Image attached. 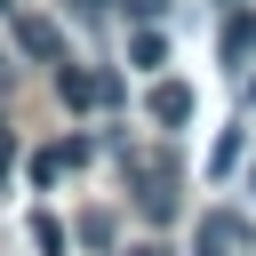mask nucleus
I'll return each mask as SVG.
<instances>
[{
    "instance_id": "nucleus-1",
    "label": "nucleus",
    "mask_w": 256,
    "mask_h": 256,
    "mask_svg": "<svg viewBox=\"0 0 256 256\" xmlns=\"http://www.w3.org/2000/svg\"><path fill=\"white\" fill-rule=\"evenodd\" d=\"M16 40H24L32 56H64V32H56L48 16H16Z\"/></svg>"
},
{
    "instance_id": "nucleus-2",
    "label": "nucleus",
    "mask_w": 256,
    "mask_h": 256,
    "mask_svg": "<svg viewBox=\"0 0 256 256\" xmlns=\"http://www.w3.org/2000/svg\"><path fill=\"white\" fill-rule=\"evenodd\" d=\"M152 120H168V128L192 120V88H184V80H160V88H152Z\"/></svg>"
},
{
    "instance_id": "nucleus-3",
    "label": "nucleus",
    "mask_w": 256,
    "mask_h": 256,
    "mask_svg": "<svg viewBox=\"0 0 256 256\" xmlns=\"http://www.w3.org/2000/svg\"><path fill=\"white\" fill-rule=\"evenodd\" d=\"M240 240H248L240 216H208V224H200V256H224V248H240Z\"/></svg>"
},
{
    "instance_id": "nucleus-4",
    "label": "nucleus",
    "mask_w": 256,
    "mask_h": 256,
    "mask_svg": "<svg viewBox=\"0 0 256 256\" xmlns=\"http://www.w3.org/2000/svg\"><path fill=\"white\" fill-rule=\"evenodd\" d=\"M248 48H256V16H232V24H224V56H232V64H240V56H248Z\"/></svg>"
},
{
    "instance_id": "nucleus-5",
    "label": "nucleus",
    "mask_w": 256,
    "mask_h": 256,
    "mask_svg": "<svg viewBox=\"0 0 256 256\" xmlns=\"http://www.w3.org/2000/svg\"><path fill=\"white\" fill-rule=\"evenodd\" d=\"M240 152H248V144H240V128H224V136H216V152H208V168H216V176H232V168H240Z\"/></svg>"
},
{
    "instance_id": "nucleus-6",
    "label": "nucleus",
    "mask_w": 256,
    "mask_h": 256,
    "mask_svg": "<svg viewBox=\"0 0 256 256\" xmlns=\"http://www.w3.org/2000/svg\"><path fill=\"white\" fill-rule=\"evenodd\" d=\"M8 160H16V136H8V120H0V176H8Z\"/></svg>"
},
{
    "instance_id": "nucleus-7",
    "label": "nucleus",
    "mask_w": 256,
    "mask_h": 256,
    "mask_svg": "<svg viewBox=\"0 0 256 256\" xmlns=\"http://www.w3.org/2000/svg\"><path fill=\"white\" fill-rule=\"evenodd\" d=\"M248 192H256V160H248Z\"/></svg>"
},
{
    "instance_id": "nucleus-8",
    "label": "nucleus",
    "mask_w": 256,
    "mask_h": 256,
    "mask_svg": "<svg viewBox=\"0 0 256 256\" xmlns=\"http://www.w3.org/2000/svg\"><path fill=\"white\" fill-rule=\"evenodd\" d=\"M136 256H168V248H136Z\"/></svg>"
},
{
    "instance_id": "nucleus-9",
    "label": "nucleus",
    "mask_w": 256,
    "mask_h": 256,
    "mask_svg": "<svg viewBox=\"0 0 256 256\" xmlns=\"http://www.w3.org/2000/svg\"><path fill=\"white\" fill-rule=\"evenodd\" d=\"M248 104H256V80H248Z\"/></svg>"
},
{
    "instance_id": "nucleus-10",
    "label": "nucleus",
    "mask_w": 256,
    "mask_h": 256,
    "mask_svg": "<svg viewBox=\"0 0 256 256\" xmlns=\"http://www.w3.org/2000/svg\"><path fill=\"white\" fill-rule=\"evenodd\" d=\"M0 8H8V0H0Z\"/></svg>"
}]
</instances>
